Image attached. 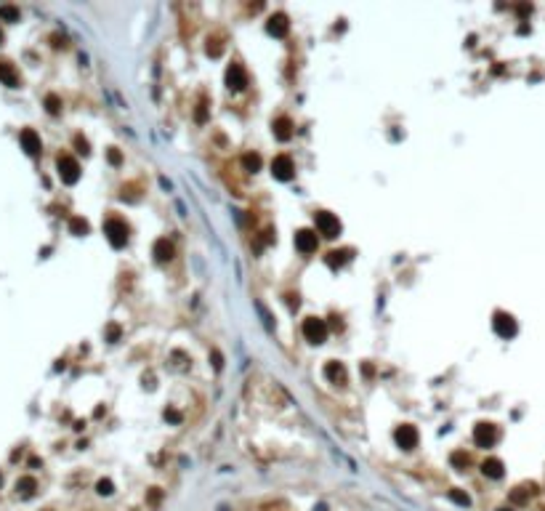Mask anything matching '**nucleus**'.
<instances>
[{"mask_svg":"<svg viewBox=\"0 0 545 511\" xmlns=\"http://www.w3.org/2000/svg\"><path fill=\"white\" fill-rule=\"evenodd\" d=\"M394 439H396V445H399L401 450H412V447L418 445V429H415V426H410V423H405V426H399V429H396Z\"/></svg>","mask_w":545,"mask_h":511,"instance_id":"6e6552de","label":"nucleus"},{"mask_svg":"<svg viewBox=\"0 0 545 511\" xmlns=\"http://www.w3.org/2000/svg\"><path fill=\"white\" fill-rule=\"evenodd\" d=\"M210 357H213V367H216V370H221V367H223V359H221V354H218V352H213Z\"/></svg>","mask_w":545,"mask_h":511,"instance_id":"473e14b6","label":"nucleus"},{"mask_svg":"<svg viewBox=\"0 0 545 511\" xmlns=\"http://www.w3.org/2000/svg\"><path fill=\"white\" fill-rule=\"evenodd\" d=\"M149 501H152V503H157V501H160V490H157V487L149 493Z\"/></svg>","mask_w":545,"mask_h":511,"instance_id":"c9c22d12","label":"nucleus"},{"mask_svg":"<svg viewBox=\"0 0 545 511\" xmlns=\"http://www.w3.org/2000/svg\"><path fill=\"white\" fill-rule=\"evenodd\" d=\"M274 136L279 138V141H288V138L293 136V123H290V118H277V120H274Z\"/></svg>","mask_w":545,"mask_h":511,"instance_id":"dca6fc26","label":"nucleus"},{"mask_svg":"<svg viewBox=\"0 0 545 511\" xmlns=\"http://www.w3.org/2000/svg\"><path fill=\"white\" fill-rule=\"evenodd\" d=\"M0 40H3V32H0Z\"/></svg>","mask_w":545,"mask_h":511,"instance_id":"e433bc0d","label":"nucleus"},{"mask_svg":"<svg viewBox=\"0 0 545 511\" xmlns=\"http://www.w3.org/2000/svg\"><path fill=\"white\" fill-rule=\"evenodd\" d=\"M35 487H38V482H35L32 477H21V479L16 482V490H19L21 495H32Z\"/></svg>","mask_w":545,"mask_h":511,"instance_id":"6ab92c4d","label":"nucleus"},{"mask_svg":"<svg viewBox=\"0 0 545 511\" xmlns=\"http://www.w3.org/2000/svg\"><path fill=\"white\" fill-rule=\"evenodd\" d=\"M96 493H99V495H112V493H114L112 479H99V482H96Z\"/></svg>","mask_w":545,"mask_h":511,"instance_id":"b1692460","label":"nucleus"},{"mask_svg":"<svg viewBox=\"0 0 545 511\" xmlns=\"http://www.w3.org/2000/svg\"><path fill=\"white\" fill-rule=\"evenodd\" d=\"M303 335H306V341H311V344H322L327 338V322L319 320V317H306L303 320Z\"/></svg>","mask_w":545,"mask_h":511,"instance_id":"f03ea898","label":"nucleus"},{"mask_svg":"<svg viewBox=\"0 0 545 511\" xmlns=\"http://www.w3.org/2000/svg\"><path fill=\"white\" fill-rule=\"evenodd\" d=\"M314 221H317L319 235H325V237H338V235H340V221H338V216L327 213V211H319V213L314 216Z\"/></svg>","mask_w":545,"mask_h":511,"instance_id":"20e7f679","label":"nucleus"},{"mask_svg":"<svg viewBox=\"0 0 545 511\" xmlns=\"http://www.w3.org/2000/svg\"><path fill=\"white\" fill-rule=\"evenodd\" d=\"M325 378L333 383H346V367L343 362H327L325 365Z\"/></svg>","mask_w":545,"mask_h":511,"instance_id":"4468645a","label":"nucleus"},{"mask_svg":"<svg viewBox=\"0 0 545 511\" xmlns=\"http://www.w3.org/2000/svg\"><path fill=\"white\" fill-rule=\"evenodd\" d=\"M481 471H484V477H490V479H500L503 477V461L487 458V461L481 463Z\"/></svg>","mask_w":545,"mask_h":511,"instance_id":"2eb2a0df","label":"nucleus"},{"mask_svg":"<svg viewBox=\"0 0 545 511\" xmlns=\"http://www.w3.org/2000/svg\"><path fill=\"white\" fill-rule=\"evenodd\" d=\"M511 501H513V503H524V501H527V493H524V490H513V493H511Z\"/></svg>","mask_w":545,"mask_h":511,"instance_id":"c756f323","label":"nucleus"},{"mask_svg":"<svg viewBox=\"0 0 545 511\" xmlns=\"http://www.w3.org/2000/svg\"><path fill=\"white\" fill-rule=\"evenodd\" d=\"M165 418H168V421H173V423H179V421H181V415L176 413V410H165Z\"/></svg>","mask_w":545,"mask_h":511,"instance_id":"f704fd0d","label":"nucleus"},{"mask_svg":"<svg viewBox=\"0 0 545 511\" xmlns=\"http://www.w3.org/2000/svg\"><path fill=\"white\" fill-rule=\"evenodd\" d=\"M21 147H24V152L27 155H40V149H43V144H40V136L32 131V128H27V131H21Z\"/></svg>","mask_w":545,"mask_h":511,"instance_id":"f8f14e48","label":"nucleus"},{"mask_svg":"<svg viewBox=\"0 0 545 511\" xmlns=\"http://www.w3.org/2000/svg\"><path fill=\"white\" fill-rule=\"evenodd\" d=\"M497 439V429L492 423H476L473 426V442L479 447H492Z\"/></svg>","mask_w":545,"mask_h":511,"instance_id":"423d86ee","label":"nucleus"},{"mask_svg":"<svg viewBox=\"0 0 545 511\" xmlns=\"http://www.w3.org/2000/svg\"><path fill=\"white\" fill-rule=\"evenodd\" d=\"M319 245V237L314 229H298L295 232V248H298L301 253H314Z\"/></svg>","mask_w":545,"mask_h":511,"instance_id":"0eeeda50","label":"nucleus"},{"mask_svg":"<svg viewBox=\"0 0 545 511\" xmlns=\"http://www.w3.org/2000/svg\"><path fill=\"white\" fill-rule=\"evenodd\" d=\"M56 168H59V176H62L64 184H75L80 179V165H77V160L69 157V155H59Z\"/></svg>","mask_w":545,"mask_h":511,"instance_id":"7ed1b4c3","label":"nucleus"},{"mask_svg":"<svg viewBox=\"0 0 545 511\" xmlns=\"http://www.w3.org/2000/svg\"><path fill=\"white\" fill-rule=\"evenodd\" d=\"M0 77H3L8 86H16V83H19V77H16V72H14V67H11L8 62H0Z\"/></svg>","mask_w":545,"mask_h":511,"instance_id":"a211bd4d","label":"nucleus"},{"mask_svg":"<svg viewBox=\"0 0 545 511\" xmlns=\"http://www.w3.org/2000/svg\"><path fill=\"white\" fill-rule=\"evenodd\" d=\"M449 501H455L457 506H471V498H468V493H463V490H449Z\"/></svg>","mask_w":545,"mask_h":511,"instance_id":"5701e85b","label":"nucleus"},{"mask_svg":"<svg viewBox=\"0 0 545 511\" xmlns=\"http://www.w3.org/2000/svg\"><path fill=\"white\" fill-rule=\"evenodd\" d=\"M205 99H199V104H197V112H194V118H197V123H205Z\"/></svg>","mask_w":545,"mask_h":511,"instance_id":"cd10ccee","label":"nucleus"},{"mask_svg":"<svg viewBox=\"0 0 545 511\" xmlns=\"http://www.w3.org/2000/svg\"><path fill=\"white\" fill-rule=\"evenodd\" d=\"M45 107H48L51 115H56L59 109H62V101H59V96H48V99H45Z\"/></svg>","mask_w":545,"mask_h":511,"instance_id":"393cba45","label":"nucleus"},{"mask_svg":"<svg viewBox=\"0 0 545 511\" xmlns=\"http://www.w3.org/2000/svg\"><path fill=\"white\" fill-rule=\"evenodd\" d=\"M221 51H223V45H221L216 38L208 40V53H210V56H221Z\"/></svg>","mask_w":545,"mask_h":511,"instance_id":"a878e982","label":"nucleus"},{"mask_svg":"<svg viewBox=\"0 0 545 511\" xmlns=\"http://www.w3.org/2000/svg\"><path fill=\"white\" fill-rule=\"evenodd\" d=\"M285 298H288V306L290 309H298V296H295V293H288Z\"/></svg>","mask_w":545,"mask_h":511,"instance_id":"72a5a7b5","label":"nucleus"},{"mask_svg":"<svg viewBox=\"0 0 545 511\" xmlns=\"http://www.w3.org/2000/svg\"><path fill=\"white\" fill-rule=\"evenodd\" d=\"M226 86H229V91H245L247 72L242 69V64H229V69H226Z\"/></svg>","mask_w":545,"mask_h":511,"instance_id":"1a4fd4ad","label":"nucleus"},{"mask_svg":"<svg viewBox=\"0 0 545 511\" xmlns=\"http://www.w3.org/2000/svg\"><path fill=\"white\" fill-rule=\"evenodd\" d=\"M349 259H351V250H330L325 261H327V266H333V269H338V266H343V264H346Z\"/></svg>","mask_w":545,"mask_h":511,"instance_id":"f3484780","label":"nucleus"},{"mask_svg":"<svg viewBox=\"0 0 545 511\" xmlns=\"http://www.w3.org/2000/svg\"><path fill=\"white\" fill-rule=\"evenodd\" d=\"M152 256H155V261H160V264L170 261V259H173V242H168L165 237H160V240L155 242V248H152Z\"/></svg>","mask_w":545,"mask_h":511,"instance_id":"ddd939ff","label":"nucleus"},{"mask_svg":"<svg viewBox=\"0 0 545 511\" xmlns=\"http://www.w3.org/2000/svg\"><path fill=\"white\" fill-rule=\"evenodd\" d=\"M75 144H77V149H80L82 155L88 152V141H85V138H82V136H77V138H75Z\"/></svg>","mask_w":545,"mask_h":511,"instance_id":"2f4dec72","label":"nucleus"},{"mask_svg":"<svg viewBox=\"0 0 545 511\" xmlns=\"http://www.w3.org/2000/svg\"><path fill=\"white\" fill-rule=\"evenodd\" d=\"M449 461H452V466H455V469H466V466H468V463H471V458L466 456V452H463V450H457V452H452V456H449Z\"/></svg>","mask_w":545,"mask_h":511,"instance_id":"4be33fe9","label":"nucleus"},{"mask_svg":"<svg viewBox=\"0 0 545 511\" xmlns=\"http://www.w3.org/2000/svg\"><path fill=\"white\" fill-rule=\"evenodd\" d=\"M106 335H109V341H117V338H120V328H117V325H109Z\"/></svg>","mask_w":545,"mask_h":511,"instance_id":"7c9ffc66","label":"nucleus"},{"mask_svg":"<svg viewBox=\"0 0 545 511\" xmlns=\"http://www.w3.org/2000/svg\"><path fill=\"white\" fill-rule=\"evenodd\" d=\"M104 235L114 248H123L128 242V224L123 221V218H106L104 221Z\"/></svg>","mask_w":545,"mask_h":511,"instance_id":"f257e3e1","label":"nucleus"},{"mask_svg":"<svg viewBox=\"0 0 545 511\" xmlns=\"http://www.w3.org/2000/svg\"><path fill=\"white\" fill-rule=\"evenodd\" d=\"M271 176L279 179V181H290L295 176V165H293V157L290 155H277L271 160Z\"/></svg>","mask_w":545,"mask_h":511,"instance_id":"39448f33","label":"nucleus"},{"mask_svg":"<svg viewBox=\"0 0 545 511\" xmlns=\"http://www.w3.org/2000/svg\"><path fill=\"white\" fill-rule=\"evenodd\" d=\"M0 16H3V19H19V11L14 6H3V8H0Z\"/></svg>","mask_w":545,"mask_h":511,"instance_id":"bb28decb","label":"nucleus"},{"mask_svg":"<svg viewBox=\"0 0 545 511\" xmlns=\"http://www.w3.org/2000/svg\"><path fill=\"white\" fill-rule=\"evenodd\" d=\"M266 30H269L271 35H274V38H285L288 30H290V21H288V16H285V14H274V16H269Z\"/></svg>","mask_w":545,"mask_h":511,"instance_id":"9b49d317","label":"nucleus"},{"mask_svg":"<svg viewBox=\"0 0 545 511\" xmlns=\"http://www.w3.org/2000/svg\"><path fill=\"white\" fill-rule=\"evenodd\" d=\"M242 165L247 168V171H258L261 168V155H255V152H247V155H242Z\"/></svg>","mask_w":545,"mask_h":511,"instance_id":"412c9836","label":"nucleus"},{"mask_svg":"<svg viewBox=\"0 0 545 511\" xmlns=\"http://www.w3.org/2000/svg\"><path fill=\"white\" fill-rule=\"evenodd\" d=\"M69 229H72V235H88V221L75 216V218H69Z\"/></svg>","mask_w":545,"mask_h":511,"instance_id":"aec40b11","label":"nucleus"},{"mask_svg":"<svg viewBox=\"0 0 545 511\" xmlns=\"http://www.w3.org/2000/svg\"><path fill=\"white\" fill-rule=\"evenodd\" d=\"M106 157H109L112 165H120V162H123V155L117 152V149H109V152H106Z\"/></svg>","mask_w":545,"mask_h":511,"instance_id":"c85d7f7f","label":"nucleus"},{"mask_svg":"<svg viewBox=\"0 0 545 511\" xmlns=\"http://www.w3.org/2000/svg\"><path fill=\"white\" fill-rule=\"evenodd\" d=\"M492 325H495V333L503 335V338H508V335L516 333V320H513L511 315H505V311H495Z\"/></svg>","mask_w":545,"mask_h":511,"instance_id":"9d476101","label":"nucleus"}]
</instances>
